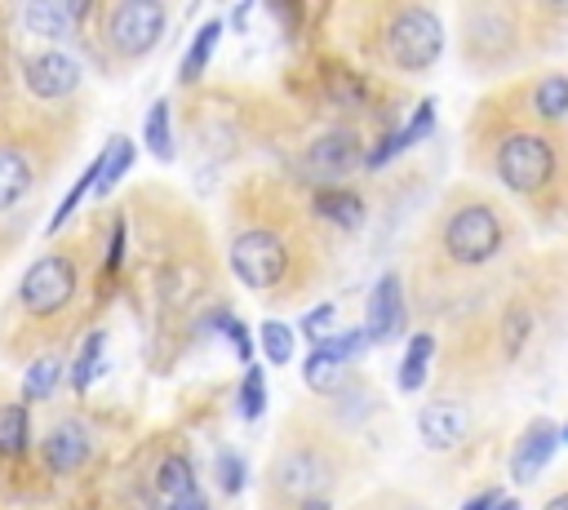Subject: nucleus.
Listing matches in <instances>:
<instances>
[{
  "mask_svg": "<svg viewBox=\"0 0 568 510\" xmlns=\"http://www.w3.org/2000/svg\"><path fill=\"white\" fill-rule=\"evenodd\" d=\"M342 461L333 452V443L320 430H288L275 443V457L266 466V497L284 501V506H302L311 497H328V488L337 483Z\"/></svg>",
  "mask_w": 568,
  "mask_h": 510,
  "instance_id": "1",
  "label": "nucleus"
},
{
  "mask_svg": "<svg viewBox=\"0 0 568 510\" xmlns=\"http://www.w3.org/2000/svg\"><path fill=\"white\" fill-rule=\"evenodd\" d=\"M444 257L453 266H484L506 244V222L493 200H457L439 226Z\"/></svg>",
  "mask_w": 568,
  "mask_h": 510,
  "instance_id": "2",
  "label": "nucleus"
},
{
  "mask_svg": "<svg viewBox=\"0 0 568 510\" xmlns=\"http://www.w3.org/2000/svg\"><path fill=\"white\" fill-rule=\"evenodd\" d=\"M164 22H169V13H164L160 0H115V4H102L98 9L102 49L120 67H133V62L151 58V49L164 35Z\"/></svg>",
  "mask_w": 568,
  "mask_h": 510,
  "instance_id": "3",
  "label": "nucleus"
},
{
  "mask_svg": "<svg viewBox=\"0 0 568 510\" xmlns=\"http://www.w3.org/2000/svg\"><path fill=\"white\" fill-rule=\"evenodd\" d=\"M444 53V22L426 9V4H399L386 13L382 22V58L404 71V75H422L439 62Z\"/></svg>",
  "mask_w": 568,
  "mask_h": 510,
  "instance_id": "4",
  "label": "nucleus"
},
{
  "mask_svg": "<svg viewBox=\"0 0 568 510\" xmlns=\"http://www.w3.org/2000/svg\"><path fill=\"white\" fill-rule=\"evenodd\" d=\"M493 169L497 177L515 191V195H537L555 182V169H559V155H555V142L537 129H510L501 133L497 151H493Z\"/></svg>",
  "mask_w": 568,
  "mask_h": 510,
  "instance_id": "5",
  "label": "nucleus"
},
{
  "mask_svg": "<svg viewBox=\"0 0 568 510\" xmlns=\"http://www.w3.org/2000/svg\"><path fill=\"white\" fill-rule=\"evenodd\" d=\"M80 288V257L71 248H49L44 257H36L18 284V302L31 319H53L71 306Z\"/></svg>",
  "mask_w": 568,
  "mask_h": 510,
  "instance_id": "6",
  "label": "nucleus"
},
{
  "mask_svg": "<svg viewBox=\"0 0 568 510\" xmlns=\"http://www.w3.org/2000/svg\"><path fill=\"white\" fill-rule=\"evenodd\" d=\"M231 266H235V275H240L248 288L271 293V288L288 275V244H284V235L271 231V226H248V231H240L235 244H231Z\"/></svg>",
  "mask_w": 568,
  "mask_h": 510,
  "instance_id": "7",
  "label": "nucleus"
},
{
  "mask_svg": "<svg viewBox=\"0 0 568 510\" xmlns=\"http://www.w3.org/2000/svg\"><path fill=\"white\" fill-rule=\"evenodd\" d=\"M22 80L36 98L53 102V98H71L80 89V62L62 49H40L22 62Z\"/></svg>",
  "mask_w": 568,
  "mask_h": 510,
  "instance_id": "8",
  "label": "nucleus"
},
{
  "mask_svg": "<svg viewBox=\"0 0 568 510\" xmlns=\"http://www.w3.org/2000/svg\"><path fill=\"white\" fill-rule=\"evenodd\" d=\"M555 448H559V426H555L550 417L528 421V430H524V435L515 439V448H510V479H515V483H532V479L550 466Z\"/></svg>",
  "mask_w": 568,
  "mask_h": 510,
  "instance_id": "9",
  "label": "nucleus"
},
{
  "mask_svg": "<svg viewBox=\"0 0 568 510\" xmlns=\"http://www.w3.org/2000/svg\"><path fill=\"white\" fill-rule=\"evenodd\" d=\"M364 319H368V324H364L368 341H390V337L404 333V288H399V275H395V271H386V275L373 284Z\"/></svg>",
  "mask_w": 568,
  "mask_h": 510,
  "instance_id": "10",
  "label": "nucleus"
},
{
  "mask_svg": "<svg viewBox=\"0 0 568 510\" xmlns=\"http://www.w3.org/2000/svg\"><path fill=\"white\" fill-rule=\"evenodd\" d=\"M368 155L359 151V137L351 133V129H333V133H320L315 142H311V151H306V164H311V173H320V177H346L351 169H359Z\"/></svg>",
  "mask_w": 568,
  "mask_h": 510,
  "instance_id": "11",
  "label": "nucleus"
},
{
  "mask_svg": "<svg viewBox=\"0 0 568 510\" xmlns=\"http://www.w3.org/2000/svg\"><path fill=\"white\" fill-rule=\"evenodd\" d=\"M466 426H470V421H466V408H462V404H448V399L426 404L422 417H417V435H422V443L435 448V452L457 448V443L466 439Z\"/></svg>",
  "mask_w": 568,
  "mask_h": 510,
  "instance_id": "12",
  "label": "nucleus"
},
{
  "mask_svg": "<svg viewBox=\"0 0 568 510\" xmlns=\"http://www.w3.org/2000/svg\"><path fill=\"white\" fill-rule=\"evenodd\" d=\"M89 452H93V443H89V430H84V421H58L49 435H44V466L49 470H58V475H71V470H80L84 461H89Z\"/></svg>",
  "mask_w": 568,
  "mask_h": 510,
  "instance_id": "13",
  "label": "nucleus"
},
{
  "mask_svg": "<svg viewBox=\"0 0 568 510\" xmlns=\"http://www.w3.org/2000/svg\"><path fill=\"white\" fill-rule=\"evenodd\" d=\"M36 182H40V177H36L31 155H27L22 146H0V213L13 208L22 195H31Z\"/></svg>",
  "mask_w": 568,
  "mask_h": 510,
  "instance_id": "14",
  "label": "nucleus"
},
{
  "mask_svg": "<svg viewBox=\"0 0 568 510\" xmlns=\"http://www.w3.org/2000/svg\"><path fill=\"white\" fill-rule=\"evenodd\" d=\"M22 22L31 35H44V40H67L71 27H75V13L71 4H58V0H31L22 9Z\"/></svg>",
  "mask_w": 568,
  "mask_h": 510,
  "instance_id": "15",
  "label": "nucleus"
},
{
  "mask_svg": "<svg viewBox=\"0 0 568 510\" xmlns=\"http://www.w3.org/2000/svg\"><path fill=\"white\" fill-rule=\"evenodd\" d=\"M315 213L342 231H355L364 222V200L346 186H324V191H315Z\"/></svg>",
  "mask_w": 568,
  "mask_h": 510,
  "instance_id": "16",
  "label": "nucleus"
},
{
  "mask_svg": "<svg viewBox=\"0 0 568 510\" xmlns=\"http://www.w3.org/2000/svg\"><path fill=\"white\" fill-rule=\"evenodd\" d=\"M528 106H532V115H537V120H546V124H559V120H568V75L550 71V75L532 80Z\"/></svg>",
  "mask_w": 568,
  "mask_h": 510,
  "instance_id": "17",
  "label": "nucleus"
},
{
  "mask_svg": "<svg viewBox=\"0 0 568 510\" xmlns=\"http://www.w3.org/2000/svg\"><path fill=\"white\" fill-rule=\"evenodd\" d=\"M217 40H222V18L200 22V31H195V40H191V49H186V58H182V84H195V80L204 75V67H209L213 53H217Z\"/></svg>",
  "mask_w": 568,
  "mask_h": 510,
  "instance_id": "18",
  "label": "nucleus"
},
{
  "mask_svg": "<svg viewBox=\"0 0 568 510\" xmlns=\"http://www.w3.org/2000/svg\"><path fill=\"white\" fill-rule=\"evenodd\" d=\"M430 355H435V337L430 333H413L408 337V350L399 359V390L413 395L426 386V368H430Z\"/></svg>",
  "mask_w": 568,
  "mask_h": 510,
  "instance_id": "19",
  "label": "nucleus"
},
{
  "mask_svg": "<svg viewBox=\"0 0 568 510\" xmlns=\"http://www.w3.org/2000/svg\"><path fill=\"white\" fill-rule=\"evenodd\" d=\"M142 142H146V151H151L160 164H173L178 146H173V129H169V102H164V98H160V102H151L146 124H142Z\"/></svg>",
  "mask_w": 568,
  "mask_h": 510,
  "instance_id": "20",
  "label": "nucleus"
},
{
  "mask_svg": "<svg viewBox=\"0 0 568 510\" xmlns=\"http://www.w3.org/2000/svg\"><path fill=\"white\" fill-rule=\"evenodd\" d=\"M31 439L27 404H0V457H22Z\"/></svg>",
  "mask_w": 568,
  "mask_h": 510,
  "instance_id": "21",
  "label": "nucleus"
},
{
  "mask_svg": "<svg viewBox=\"0 0 568 510\" xmlns=\"http://www.w3.org/2000/svg\"><path fill=\"white\" fill-rule=\"evenodd\" d=\"M102 350H106V333H89L84 341H80V350L71 355V390L75 395H84L89 390V381H93V373L102 368Z\"/></svg>",
  "mask_w": 568,
  "mask_h": 510,
  "instance_id": "22",
  "label": "nucleus"
},
{
  "mask_svg": "<svg viewBox=\"0 0 568 510\" xmlns=\"http://www.w3.org/2000/svg\"><path fill=\"white\" fill-rule=\"evenodd\" d=\"M98 160H102V177H98V195H106V191H111V186H115V182H120V177H124V173L133 169V142L115 133V137L106 142V151H102Z\"/></svg>",
  "mask_w": 568,
  "mask_h": 510,
  "instance_id": "23",
  "label": "nucleus"
},
{
  "mask_svg": "<svg viewBox=\"0 0 568 510\" xmlns=\"http://www.w3.org/2000/svg\"><path fill=\"white\" fill-rule=\"evenodd\" d=\"M98 177H102V160H93V164L71 182V191H67V195H62V204H58V213L49 217V235H53V231H62V226L71 222V213L80 208V200H84L89 191H98Z\"/></svg>",
  "mask_w": 568,
  "mask_h": 510,
  "instance_id": "24",
  "label": "nucleus"
},
{
  "mask_svg": "<svg viewBox=\"0 0 568 510\" xmlns=\"http://www.w3.org/2000/svg\"><path fill=\"white\" fill-rule=\"evenodd\" d=\"M209 328L222 333V337L235 346V359H240L244 368L253 364V337H248V324H244V319H235L231 310H217V315H209Z\"/></svg>",
  "mask_w": 568,
  "mask_h": 510,
  "instance_id": "25",
  "label": "nucleus"
},
{
  "mask_svg": "<svg viewBox=\"0 0 568 510\" xmlns=\"http://www.w3.org/2000/svg\"><path fill=\"white\" fill-rule=\"evenodd\" d=\"M311 350H320V355H328V359H337V364H351V359H359V355L368 350V333H364V328L328 333V337H324V341H315Z\"/></svg>",
  "mask_w": 568,
  "mask_h": 510,
  "instance_id": "26",
  "label": "nucleus"
},
{
  "mask_svg": "<svg viewBox=\"0 0 568 510\" xmlns=\"http://www.w3.org/2000/svg\"><path fill=\"white\" fill-rule=\"evenodd\" d=\"M58 377H62V359H53V355L36 359V364L27 368V377H22V399H27V404H31V399H44V395L58 386Z\"/></svg>",
  "mask_w": 568,
  "mask_h": 510,
  "instance_id": "27",
  "label": "nucleus"
},
{
  "mask_svg": "<svg viewBox=\"0 0 568 510\" xmlns=\"http://www.w3.org/2000/svg\"><path fill=\"white\" fill-rule=\"evenodd\" d=\"M262 408H266V373L257 364H248L244 368V381H240V417L257 421Z\"/></svg>",
  "mask_w": 568,
  "mask_h": 510,
  "instance_id": "28",
  "label": "nucleus"
},
{
  "mask_svg": "<svg viewBox=\"0 0 568 510\" xmlns=\"http://www.w3.org/2000/svg\"><path fill=\"white\" fill-rule=\"evenodd\" d=\"M302 377H306L311 390H337L342 386V364L328 359V355H320V350H311L306 364H302Z\"/></svg>",
  "mask_w": 568,
  "mask_h": 510,
  "instance_id": "29",
  "label": "nucleus"
},
{
  "mask_svg": "<svg viewBox=\"0 0 568 510\" xmlns=\"http://www.w3.org/2000/svg\"><path fill=\"white\" fill-rule=\"evenodd\" d=\"M262 355L284 368V364L293 359V328L280 324V319H266V324H262Z\"/></svg>",
  "mask_w": 568,
  "mask_h": 510,
  "instance_id": "30",
  "label": "nucleus"
},
{
  "mask_svg": "<svg viewBox=\"0 0 568 510\" xmlns=\"http://www.w3.org/2000/svg\"><path fill=\"white\" fill-rule=\"evenodd\" d=\"M430 129H435V102L426 98V102H422V106L413 111V120H408V124L399 129V137H404V146H417V142H422V137H426Z\"/></svg>",
  "mask_w": 568,
  "mask_h": 510,
  "instance_id": "31",
  "label": "nucleus"
},
{
  "mask_svg": "<svg viewBox=\"0 0 568 510\" xmlns=\"http://www.w3.org/2000/svg\"><path fill=\"white\" fill-rule=\"evenodd\" d=\"M217 483H222V492H240L244 488V457L240 452H222L217 457Z\"/></svg>",
  "mask_w": 568,
  "mask_h": 510,
  "instance_id": "32",
  "label": "nucleus"
},
{
  "mask_svg": "<svg viewBox=\"0 0 568 510\" xmlns=\"http://www.w3.org/2000/svg\"><path fill=\"white\" fill-rule=\"evenodd\" d=\"M328 328H333V302H320L315 310H306L302 333H306L311 341H324V337H328Z\"/></svg>",
  "mask_w": 568,
  "mask_h": 510,
  "instance_id": "33",
  "label": "nucleus"
},
{
  "mask_svg": "<svg viewBox=\"0 0 568 510\" xmlns=\"http://www.w3.org/2000/svg\"><path fill=\"white\" fill-rule=\"evenodd\" d=\"M120 257H124V222L115 217V226H111V248H106L102 271H106V275H115V271H120Z\"/></svg>",
  "mask_w": 568,
  "mask_h": 510,
  "instance_id": "34",
  "label": "nucleus"
},
{
  "mask_svg": "<svg viewBox=\"0 0 568 510\" xmlns=\"http://www.w3.org/2000/svg\"><path fill=\"white\" fill-rule=\"evenodd\" d=\"M364 510H426L422 501H408V497H399V492H382L377 501H368Z\"/></svg>",
  "mask_w": 568,
  "mask_h": 510,
  "instance_id": "35",
  "label": "nucleus"
},
{
  "mask_svg": "<svg viewBox=\"0 0 568 510\" xmlns=\"http://www.w3.org/2000/svg\"><path fill=\"white\" fill-rule=\"evenodd\" d=\"M501 501H506V497H501L497 488H484V492H475V497H470V501H466L462 510H497Z\"/></svg>",
  "mask_w": 568,
  "mask_h": 510,
  "instance_id": "36",
  "label": "nucleus"
},
{
  "mask_svg": "<svg viewBox=\"0 0 568 510\" xmlns=\"http://www.w3.org/2000/svg\"><path fill=\"white\" fill-rule=\"evenodd\" d=\"M160 510H209V497H204V492L195 488L191 497H178V501H164Z\"/></svg>",
  "mask_w": 568,
  "mask_h": 510,
  "instance_id": "37",
  "label": "nucleus"
},
{
  "mask_svg": "<svg viewBox=\"0 0 568 510\" xmlns=\"http://www.w3.org/2000/svg\"><path fill=\"white\" fill-rule=\"evenodd\" d=\"M541 510H568V488H559V492H555V497H550Z\"/></svg>",
  "mask_w": 568,
  "mask_h": 510,
  "instance_id": "38",
  "label": "nucleus"
},
{
  "mask_svg": "<svg viewBox=\"0 0 568 510\" xmlns=\"http://www.w3.org/2000/svg\"><path fill=\"white\" fill-rule=\"evenodd\" d=\"M297 510H333V506H328V497H311V501H302Z\"/></svg>",
  "mask_w": 568,
  "mask_h": 510,
  "instance_id": "39",
  "label": "nucleus"
},
{
  "mask_svg": "<svg viewBox=\"0 0 568 510\" xmlns=\"http://www.w3.org/2000/svg\"><path fill=\"white\" fill-rule=\"evenodd\" d=\"M497 510H519V501H510V497H506V501H501Z\"/></svg>",
  "mask_w": 568,
  "mask_h": 510,
  "instance_id": "40",
  "label": "nucleus"
},
{
  "mask_svg": "<svg viewBox=\"0 0 568 510\" xmlns=\"http://www.w3.org/2000/svg\"><path fill=\"white\" fill-rule=\"evenodd\" d=\"M564 439H568V430H564Z\"/></svg>",
  "mask_w": 568,
  "mask_h": 510,
  "instance_id": "41",
  "label": "nucleus"
}]
</instances>
